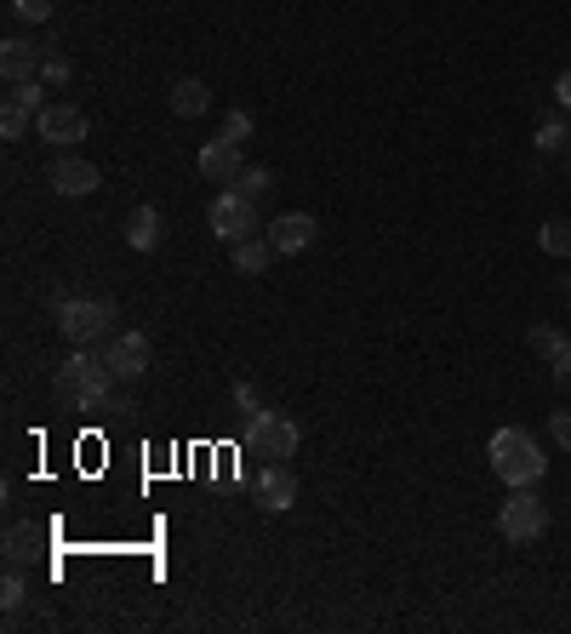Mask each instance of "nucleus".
I'll use <instances>...</instances> for the list:
<instances>
[{"instance_id": "nucleus-18", "label": "nucleus", "mask_w": 571, "mask_h": 634, "mask_svg": "<svg viewBox=\"0 0 571 634\" xmlns=\"http://www.w3.org/2000/svg\"><path fill=\"white\" fill-rule=\"evenodd\" d=\"M29 560H35V531H29V526H12V531H7V566H18V572H23Z\"/></svg>"}, {"instance_id": "nucleus-9", "label": "nucleus", "mask_w": 571, "mask_h": 634, "mask_svg": "<svg viewBox=\"0 0 571 634\" xmlns=\"http://www.w3.org/2000/svg\"><path fill=\"white\" fill-rule=\"evenodd\" d=\"M257 504H263L268 515H286V509L297 504V475H292V463H275V457L263 463V469H257Z\"/></svg>"}, {"instance_id": "nucleus-30", "label": "nucleus", "mask_w": 571, "mask_h": 634, "mask_svg": "<svg viewBox=\"0 0 571 634\" xmlns=\"http://www.w3.org/2000/svg\"><path fill=\"white\" fill-rule=\"evenodd\" d=\"M104 412H109V418H126V412H138V406H131V394H109Z\"/></svg>"}, {"instance_id": "nucleus-29", "label": "nucleus", "mask_w": 571, "mask_h": 634, "mask_svg": "<svg viewBox=\"0 0 571 634\" xmlns=\"http://www.w3.org/2000/svg\"><path fill=\"white\" fill-rule=\"evenodd\" d=\"M549 435H554L560 452H571V412H554V418H549Z\"/></svg>"}, {"instance_id": "nucleus-15", "label": "nucleus", "mask_w": 571, "mask_h": 634, "mask_svg": "<svg viewBox=\"0 0 571 634\" xmlns=\"http://www.w3.org/2000/svg\"><path fill=\"white\" fill-rule=\"evenodd\" d=\"M207 109H212V86L207 81H178L172 86V115L178 120H200Z\"/></svg>"}, {"instance_id": "nucleus-14", "label": "nucleus", "mask_w": 571, "mask_h": 634, "mask_svg": "<svg viewBox=\"0 0 571 634\" xmlns=\"http://www.w3.org/2000/svg\"><path fill=\"white\" fill-rule=\"evenodd\" d=\"M275 241H268V235H252V241H241V246H234V270H241V275H268V270H275Z\"/></svg>"}, {"instance_id": "nucleus-27", "label": "nucleus", "mask_w": 571, "mask_h": 634, "mask_svg": "<svg viewBox=\"0 0 571 634\" xmlns=\"http://www.w3.org/2000/svg\"><path fill=\"white\" fill-rule=\"evenodd\" d=\"M18 7V18H29V23H46L52 12H57V0H12Z\"/></svg>"}, {"instance_id": "nucleus-2", "label": "nucleus", "mask_w": 571, "mask_h": 634, "mask_svg": "<svg viewBox=\"0 0 571 634\" xmlns=\"http://www.w3.org/2000/svg\"><path fill=\"white\" fill-rule=\"evenodd\" d=\"M486 457H491V475L503 480V486H537L543 480V469H549V457L537 452V441L526 435V429H497L491 435V446H486Z\"/></svg>"}, {"instance_id": "nucleus-10", "label": "nucleus", "mask_w": 571, "mask_h": 634, "mask_svg": "<svg viewBox=\"0 0 571 634\" xmlns=\"http://www.w3.org/2000/svg\"><path fill=\"white\" fill-rule=\"evenodd\" d=\"M46 183H52L63 200H81V194L97 189V166H92V160H75V155H63V160H52Z\"/></svg>"}, {"instance_id": "nucleus-6", "label": "nucleus", "mask_w": 571, "mask_h": 634, "mask_svg": "<svg viewBox=\"0 0 571 634\" xmlns=\"http://www.w3.org/2000/svg\"><path fill=\"white\" fill-rule=\"evenodd\" d=\"M246 446H257L275 463H292L297 457V423L281 412H257V418H246Z\"/></svg>"}, {"instance_id": "nucleus-3", "label": "nucleus", "mask_w": 571, "mask_h": 634, "mask_svg": "<svg viewBox=\"0 0 571 634\" xmlns=\"http://www.w3.org/2000/svg\"><path fill=\"white\" fill-rule=\"evenodd\" d=\"M52 309H57V331H63L70 349H97V344L115 338V304L109 297H63Z\"/></svg>"}, {"instance_id": "nucleus-12", "label": "nucleus", "mask_w": 571, "mask_h": 634, "mask_svg": "<svg viewBox=\"0 0 571 634\" xmlns=\"http://www.w3.org/2000/svg\"><path fill=\"white\" fill-rule=\"evenodd\" d=\"M268 241H275V252H281V257L304 252V246L315 241V218H309V212H286V218L268 223Z\"/></svg>"}, {"instance_id": "nucleus-7", "label": "nucleus", "mask_w": 571, "mask_h": 634, "mask_svg": "<svg viewBox=\"0 0 571 634\" xmlns=\"http://www.w3.org/2000/svg\"><path fill=\"white\" fill-rule=\"evenodd\" d=\"M97 349H104V360L115 366V378H120V383H138V378L149 372V360H155V349H149L144 331H115V338H109V344H97Z\"/></svg>"}, {"instance_id": "nucleus-5", "label": "nucleus", "mask_w": 571, "mask_h": 634, "mask_svg": "<svg viewBox=\"0 0 571 634\" xmlns=\"http://www.w3.org/2000/svg\"><path fill=\"white\" fill-rule=\"evenodd\" d=\"M212 235L223 241V246H241V241H252L257 235V200H246L241 189H223L218 200H212Z\"/></svg>"}, {"instance_id": "nucleus-13", "label": "nucleus", "mask_w": 571, "mask_h": 634, "mask_svg": "<svg viewBox=\"0 0 571 634\" xmlns=\"http://www.w3.org/2000/svg\"><path fill=\"white\" fill-rule=\"evenodd\" d=\"M41 52L35 46H23V41H7L0 46V75H7V86H18V81H41Z\"/></svg>"}, {"instance_id": "nucleus-17", "label": "nucleus", "mask_w": 571, "mask_h": 634, "mask_svg": "<svg viewBox=\"0 0 571 634\" xmlns=\"http://www.w3.org/2000/svg\"><path fill=\"white\" fill-rule=\"evenodd\" d=\"M537 246H543L549 257H571V218H554L537 229Z\"/></svg>"}, {"instance_id": "nucleus-21", "label": "nucleus", "mask_w": 571, "mask_h": 634, "mask_svg": "<svg viewBox=\"0 0 571 634\" xmlns=\"http://www.w3.org/2000/svg\"><path fill=\"white\" fill-rule=\"evenodd\" d=\"M7 97H12V104H23L29 115H41L46 109V81H18V86H7Z\"/></svg>"}, {"instance_id": "nucleus-28", "label": "nucleus", "mask_w": 571, "mask_h": 634, "mask_svg": "<svg viewBox=\"0 0 571 634\" xmlns=\"http://www.w3.org/2000/svg\"><path fill=\"white\" fill-rule=\"evenodd\" d=\"M234 412H241V418H257V412H263V400H257L252 383H234Z\"/></svg>"}, {"instance_id": "nucleus-22", "label": "nucleus", "mask_w": 571, "mask_h": 634, "mask_svg": "<svg viewBox=\"0 0 571 634\" xmlns=\"http://www.w3.org/2000/svg\"><path fill=\"white\" fill-rule=\"evenodd\" d=\"M531 349L543 360H560V355H571V338H560V331H549V326H531Z\"/></svg>"}, {"instance_id": "nucleus-25", "label": "nucleus", "mask_w": 571, "mask_h": 634, "mask_svg": "<svg viewBox=\"0 0 571 634\" xmlns=\"http://www.w3.org/2000/svg\"><path fill=\"white\" fill-rule=\"evenodd\" d=\"M223 138H229V144H246V138H252V115H246V109H229V115H223Z\"/></svg>"}, {"instance_id": "nucleus-11", "label": "nucleus", "mask_w": 571, "mask_h": 634, "mask_svg": "<svg viewBox=\"0 0 571 634\" xmlns=\"http://www.w3.org/2000/svg\"><path fill=\"white\" fill-rule=\"evenodd\" d=\"M246 172V160H241V144H229V138H212L207 149H200V178L207 183H234Z\"/></svg>"}, {"instance_id": "nucleus-4", "label": "nucleus", "mask_w": 571, "mask_h": 634, "mask_svg": "<svg viewBox=\"0 0 571 634\" xmlns=\"http://www.w3.org/2000/svg\"><path fill=\"white\" fill-rule=\"evenodd\" d=\"M497 531L509 543H537L549 531V509H543V497H537L531 486H515L509 497H503V509H497Z\"/></svg>"}, {"instance_id": "nucleus-16", "label": "nucleus", "mask_w": 571, "mask_h": 634, "mask_svg": "<svg viewBox=\"0 0 571 634\" xmlns=\"http://www.w3.org/2000/svg\"><path fill=\"white\" fill-rule=\"evenodd\" d=\"M126 246L131 252H155L160 246V212L155 207H138V212L126 218Z\"/></svg>"}, {"instance_id": "nucleus-1", "label": "nucleus", "mask_w": 571, "mask_h": 634, "mask_svg": "<svg viewBox=\"0 0 571 634\" xmlns=\"http://www.w3.org/2000/svg\"><path fill=\"white\" fill-rule=\"evenodd\" d=\"M115 366L104 360V349H75L70 360L57 366V378H52V389H57V400L70 412H97L104 400L115 394Z\"/></svg>"}, {"instance_id": "nucleus-24", "label": "nucleus", "mask_w": 571, "mask_h": 634, "mask_svg": "<svg viewBox=\"0 0 571 634\" xmlns=\"http://www.w3.org/2000/svg\"><path fill=\"white\" fill-rule=\"evenodd\" d=\"M29 120H35V115H29L23 104H12V97H7V109H0V138H23Z\"/></svg>"}, {"instance_id": "nucleus-8", "label": "nucleus", "mask_w": 571, "mask_h": 634, "mask_svg": "<svg viewBox=\"0 0 571 634\" xmlns=\"http://www.w3.org/2000/svg\"><path fill=\"white\" fill-rule=\"evenodd\" d=\"M35 131H41L52 149H75L86 131H92V120H86L75 104H46V109L35 115Z\"/></svg>"}, {"instance_id": "nucleus-26", "label": "nucleus", "mask_w": 571, "mask_h": 634, "mask_svg": "<svg viewBox=\"0 0 571 634\" xmlns=\"http://www.w3.org/2000/svg\"><path fill=\"white\" fill-rule=\"evenodd\" d=\"M41 81H46V86H70V57H63V52H46Z\"/></svg>"}, {"instance_id": "nucleus-31", "label": "nucleus", "mask_w": 571, "mask_h": 634, "mask_svg": "<svg viewBox=\"0 0 571 634\" xmlns=\"http://www.w3.org/2000/svg\"><path fill=\"white\" fill-rule=\"evenodd\" d=\"M554 383H560V394H571V355L554 360Z\"/></svg>"}, {"instance_id": "nucleus-19", "label": "nucleus", "mask_w": 571, "mask_h": 634, "mask_svg": "<svg viewBox=\"0 0 571 634\" xmlns=\"http://www.w3.org/2000/svg\"><path fill=\"white\" fill-rule=\"evenodd\" d=\"M0 606H7V617H18V612L29 606V583H23L18 566H7V583H0Z\"/></svg>"}, {"instance_id": "nucleus-32", "label": "nucleus", "mask_w": 571, "mask_h": 634, "mask_svg": "<svg viewBox=\"0 0 571 634\" xmlns=\"http://www.w3.org/2000/svg\"><path fill=\"white\" fill-rule=\"evenodd\" d=\"M554 104H560V109H571V70L554 81Z\"/></svg>"}, {"instance_id": "nucleus-23", "label": "nucleus", "mask_w": 571, "mask_h": 634, "mask_svg": "<svg viewBox=\"0 0 571 634\" xmlns=\"http://www.w3.org/2000/svg\"><path fill=\"white\" fill-rule=\"evenodd\" d=\"M565 144H571L565 120H543V126H537V155H560Z\"/></svg>"}, {"instance_id": "nucleus-20", "label": "nucleus", "mask_w": 571, "mask_h": 634, "mask_svg": "<svg viewBox=\"0 0 571 634\" xmlns=\"http://www.w3.org/2000/svg\"><path fill=\"white\" fill-rule=\"evenodd\" d=\"M229 189H241L246 200H263L268 189H275V172H268V166H246V172H241V178H234Z\"/></svg>"}]
</instances>
